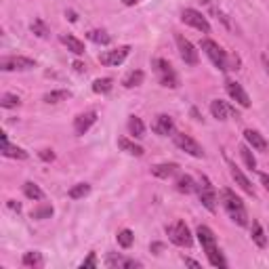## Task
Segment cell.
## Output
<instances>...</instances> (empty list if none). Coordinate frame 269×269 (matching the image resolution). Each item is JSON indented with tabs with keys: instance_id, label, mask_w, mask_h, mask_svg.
Returning a JSON list of instances; mask_svg holds the SVG:
<instances>
[{
	"instance_id": "1",
	"label": "cell",
	"mask_w": 269,
	"mask_h": 269,
	"mask_svg": "<svg viewBox=\"0 0 269 269\" xmlns=\"http://www.w3.org/2000/svg\"><path fill=\"white\" fill-rule=\"evenodd\" d=\"M196 234H198V240H200V244H202V248H204L210 265H213V267H227V261L223 259L221 251L217 248V240H215V234L210 232V227L200 225Z\"/></svg>"
},
{
	"instance_id": "2",
	"label": "cell",
	"mask_w": 269,
	"mask_h": 269,
	"mask_svg": "<svg viewBox=\"0 0 269 269\" xmlns=\"http://www.w3.org/2000/svg\"><path fill=\"white\" fill-rule=\"evenodd\" d=\"M221 198H223V206H225L229 219H234L240 227L248 225V213H246L244 202H242V200H240L232 189H223Z\"/></svg>"
},
{
	"instance_id": "3",
	"label": "cell",
	"mask_w": 269,
	"mask_h": 269,
	"mask_svg": "<svg viewBox=\"0 0 269 269\" xmlns=\"http://www.w3.org/2000/svg\"><path fill=\"white\" fill-rule=\"evenodd\" d=\"M166 234H168V240L177 246H183V248H189L194 244V238L189 234V227L185 225V221H175L172 225L166 227Z\"/></svg>"
},
{
	"instance_id": "4",
	"label": "cell",
	"mask_w": 269,
	"mask_h": 269,
	"mask_svg": "<svg viewBox=\"0 0 269 269\" xmlns=\"http://www.w3.org/2000/svg\"><path fill=\"white\" fill-rule=\"evenodd\" d=\"M200 47H202V51H204V53L208 55V59L213 61L215 67H219V70H229V67H227V53L223 51L215 40L204 38V40L200 42Z\"/></svg>"
},
{
	"instance_id": "5",
	"label": "cell",
	"mask_w": 269,
	"mask_h": 269,
	"mask_svg": "<svg viewBox=\"0 0 269 269\" xmlns=\"http://www.w3.org/2000/svg\"><path fill=\"white\" fill-rule=\"evenodd\" d=\"M36 67V61L30 57H21V55H13V57H3L0 59V70L3 72H28Z\"/></svg>"
},
{
	"instance_id": "6",
	"label": "cell",
	"mask_w": 269,
	"mask_h": 269,
	"mask_svg": "<svg viewBox=\"0 0 269 269\" xmlns=\"http://www.w3.org/2000/svg\"><path fill=\"white\" fill-rule=\"evenodd\" d=\"M172 139H175V145L179 149L187 151L189 156H194V158H204V149H202V145L194 137H189V134H185V132H172Z\"/></svg>"
},
{
	"instance_id": "7",
	"label": "cell",
	"mask_w": 269,
	"mask_h": 269,
	"mask_svg": "<svg viewBox=\"0 0 269 269\" xmlns=\"http://www.w3.org/2000/svg\"><path fill=\"white\" fill-rule=\"evenodd\" d=\"M153 65H156V72H158V78H160L162 86H168V88L179 86V76H177V72L172 70V65L166 59H156Z\"/></svg>"
},
{
	"instance_id": "8",
	"label": "cell",
	"mask_w": 269,
	"mask_h": 269,
	"mask_svg": "<svg viewBox=\"0 0 269 269\" xmlns=\"http://www.w3.org/2000/svg\"><path fill=\"white\" fill-rule=\"evenodd\" d=\"M175 42H177V49H179V55H181V59H183L187 65H198L200 55H198V51H196L194 44H191L183 34H175Z\"/></svg>"
},
{
	"instance_id": "9",
	"label": "cell",
	"mask_w": 269,
	"mask_h": 269,
	"mask_svg": "<svg viewBox=\"0 0 269 269\" xmlns=\"http://www.w3.org/2000/svg\"><path fill=\"white\" fill-rule=\"evenodd\" d=\"M181 21H183V24H187V26H191V28H196V30H200V32H204V34L210 32L208 19L202 15L200 11H196V9H185L181 13Z\"/></svg>"
},
{
	"instance_id": "10",
	"label": "cell",
	"mask_w": 269,
	"mask_h": 269,
	"mask_svg": "<svg viewBox=\"0 0 269 269\" xmlns=\"http://www.w3.org/2000/svg\"><path fill=\"white\" fill-rule=\"evenodd\" d=\"M95 122H97V111H84V114H78L74 118V132L78 134V137H82V134L88 132V128H91Z\"/></svg>"
},
{
	"instance_id": "11",
	"label": "cell",
	"mask_w": 269,
	"mask_h": 269,
	"mask_svg": "<svg viewBox=\"0 0 269 269\" xmlns=\"http://www.w3.org/2000/svg\"><path fill=\"white\" fill-rule=\"evenodd\" d=\"M128 51H130V47H118L116 51H105L99 55V61H101V65H120L128 57Z\"/></svg>"
},
{
	"instance_id": "12",
	"label": "cell",
	"mask_w": 269,
	"mask_h": 269,
	"mask_svg": "<svg viewBox=\"0 0 269 269\" xmlns=\"http://www.w3.org/2000/svg\"><path fill=\"white\" fill-rule=\"evenodd\" d=\"M151 130L156 134H162V137H168V134L175 132V120L166 114H160V116H156V120L151 122Z\"/></svg>"
},
{
	"instance_id": "13",
	"label": "cell",
	"mask_w": 269,
	"mask_h": 269,
	"mask_svg": "<svg viewBox=\"0 0 269 269\" xmlns=\"http://www.w3.org/2000/svg\"><path fill=\"white\" fill-rule=\"evenodd\" d=\"M227 93H229V97H232L236 103H240L242 107H251V97H248V93H246L244 88H242L240 82L229 80V82H227Z\"/></svg>"
},
{
	"instance_id": "14",
	"label": "cell",
	"mask_w": 269,
	"mask_h": 269,
	"mask_svg": "<svg viewBox=\"0 0 269 269\" xmlns=\"http://www.w3.org/2000/svg\"><path fill=\"white\" fill-rule=\"evenodd\" d=\"M200 202L204 204L210 213H215L217 210V194H215V189H213V185L204 179V185L200 187Z\"/></svg>"
},
{
	"instance_id": "15",
	"label": "cell",
	"mask_w": 269,
	"mask_h": 269,
	"mask_svg": "<svg viewBox=\"0 0 269 269\" xmlns=\"http://www.w3.org/2000/svg\"><path fill=\"white\" fill-rule=\"evenodd\" d=\"M232 111H234V109H232L225 101H221V99H215V101L210 103V114H213V118H217V120H221V122H225V120L229 118Z\"/></svg>"
},
{
	"instance_id": "16",
	"label": "cell",
	"mask_w": 269,
	"mask_h": 269,
	"mask_svg": "<svg viewBox=\"0 0 269 269\" xmlns=\"http://www.w3.org/2000/svg\"><path fill=\"white\" fill-rule=\"evenodd\" d=\"M244 137H246V141H248L251 145H253V149H259V151H267V141H265V137L259 132V130H253V128H246L244 130Z\"/></svg>"
},
{
	"instance_id": "17",
	"label": "cell",
	"mask_w": 269,
	"mask_h": 269,
	"mask_svg": "<svg viewBox=\"0 0 269 269\" xmlns=\"http://www.w3.org/2000/svg\"><path fill=\"white\" fill-rule=\"evenodd\" d=\"M3 156L5 158H17V160H26L28 158V151L21 149V147H15L7 141V134L3 132Z\"/></svg>"
},
{
	"instance_id": "18",
	"label": "cell",
	"mask_w": 269,
	"mask_h": 269,
	"mask_svg": "<svg viewBox=\"0 0 269 269\" xmlns=\"http://www.w3.org/2000/svg\"><path fill=\"white\" fill-rule=\"evenodd\" d=\"M229 168H232V177H234V181H236V185H240V187H242V189H244L246 194H251V196H255V189H253V183L248 181V177H246V175H244V172H242V170H240V168H238L236 164H232Z\"/></svg>"
},
{
	"instance_id": "19",
	"label": "cell",
	"mask_w": 269,
	"mask_h": 269,
	"mask_svg": "<svg viewBox=\"0 0 269 269\" xmlns=\"http://www.w3.org/2000/svg\"><path fill=\"white\" fill-rule=\"evenodd\" d=\"M177 164L175 162H166V164H156L153 168H151V175L153 177H160V179H168V177H172L175 172H177Z\"/></svg>"
},
{
	"instance_id": "20",
	"label": "cell",
	"mask_w": 269,
	"mask_h": 269,
	"mask_svg": "<svg viewBox=\"0 0 269 269\" xmlns=\"http://www.w3.org/2000/svg\"><path fill=\"white\" fill-rule=\"evenodd\" d=\"M177 189L181 191V194H191V191L198 189V185H196V181H194V177H189V175H181V177L177 179Z\"/></svg>"
},
{
	"instance_id": "21",
	"label": "cell",
	"mask_w": 269,
	"mask_h": 269,
	"mask_svg": "<svg viewBox=\"0 0 269 269\" xmlns=\"http://www.w3.org/2000/svg\"><path fill=\"white\" fill-rule=\"evenodd\" d=\"M118 147H120L122 151L130 153V156H143V147L137 145V143H132V141L126 139V137H118Z\"/></svg>"
},
{
	"instance_id": "22",
	"label": "cell",
	"mask_w": 269,
	"mask_h": 269,
	"mask_svg": "<svg viewBox=\"0 0 269 269\" xmlns=\"http://www.w3.org/2000/svg\"><path fill=\"white\" fill-rule=\"evenodd\" d=\"M61 42L67 47V51H72L74 55H84V44L78 40V38H74V36H61Z\"/></svg>"
},
{
	"instance_id": "23",
	"label": "cell",
	"mask_w": 269,
	"mask_h": 269,
	"mask_svg": "<svg viewBox=\"0 0 269 269\" xmlns=\"http://www.w3.org/2000/svg\"><path fill=\"white\" fill-rule=\"evenodd\" d=\"M128 130H130V134H132L134 139L145 137V126H143V122H141L139 116H130L128 118Z\"/></svg>"
},
{
	"instance_id": "24",
	"label": "cell",
	"mask_w": 269,
	"mask_h": 269,
	"mask_svg": "<svg viewBox=\"0 0 269 269\" xmlns=\"http://www.w3.org/2000/svg\"><path fill=\"white\" fill-rule=\"evenodd\" d=\"M251 236H253V242L259 246V248H265V246H267V236H265V232H263V227H261V223H259V221L253 223Z\"/></svg>"
},
{
	"instance_id": "25",
	"label": "cell",
	"mask_w": 269,
	"mask_h": 269,
	"mask_svg": "<svg viewBox=\"0 0 269 269\" xmlns=\"http://www.w3.org/2000/svg\"><path fill=\"white\" fill-rule=\"evenodd\" d=\"M143 80H145V74H143L141 70H134V72H130V74L122 80V84H124L126 88H134V86H141Z\"/></svg>"
},
{
	"instance_id": "26",
	"label": "cell",
	"mask_w": 269,
	"mask_h": 269,
	"mask_svg": "<svg viewBox=\"0 0 269 269\" xmlns=\"http://www.w3.org/2000/svg\"><path fill=\"white\" fill-rule=\"evenodd\" d=\"M109 267H141L139 261H134V259H124V257H107L105 261Z\"/></svg>"
},
{
	"instance_id": "27",
	"label": "cell",
	"mask_w": 269,
	"mask_h": 269,
	"mask_svg": "<svg viewBox=\"0 0 269 269\" xmlns=\"http://www.w3.org/2000/svg\"><path fill=\"white\" fill-rule=\"evenodd\" d=\"M88 194H91V185H88V183H78V185H74L70 191H67V196H70L72 200H80V198H84Z\"/></svg>"
},
{
	"instance_id": "28",
	"label": "cell",
	"mask_w": 269,
	"mask_h": 269,
	"mask_svg": "<svg viewBox=\"0 0 269 269\" xmlns=\"http://www.w3.org/2000/svg\"><path fill=\"white\" fill-rule=\"evenodd\" d=\"M70 97H72L70 91H51V93L44 95V103H59V101H65Z\"/></svg>"
},
{
	"instance_id": "29",
	"label": "cell",
	"mask_w": 269,
	"mask_h": 269,
	"mask_svg": "<svg viewBox=\"0 0 269 269\" xmlns=\"http://www.w3.org/2000/svg\"><path fill=\"white\" fill-rule=\"evenodd\" d=\"M111 86H114V82H111V78H99L93 82V91L99 93V95H105L111 91Z\"/></svg>"
},
{
	"instance_id": "30",
	"label": "cell",
	"mask_w": 269,
	"mask_h": 269,
	"mask_svg": "<svg viewBox=\"0 0 269 269\" xmlns=\"http://www.w3.org/2000/svg\"><path fill=\"white\" fill-rule=\"evenodd\" d=\"M24 194H26L30 200H42V198H44V191H42L36 183H32V181H28V183L24 185Z\"/></svg>"
},
{
	"instance_id": "31",
	"label": "cell",
	"mask_w": 269,
	"mask_h": 269,
	"mask_svg": "<svg viewBox=\"0 0 269 269\" xmlns=\"http://www.w3.org/2000/svg\"><path fill=\"white\" fill-rule=\"evenodd\" d=\"M26 267H42V255L40 253H26L24 259H21Z\"/></svg>"
},
{
	"instance_id": "32",
	"label": "cell",
	"mask_w": 269,
	"mask_h": 269,
	"mask_svg": "<svg viewBox=\"0 0 269 269\" xmlns=\"http://www.w3.org/2000/svg\"><path fill=\"white\" fill-rule=\"evenodd\" d=\"M88 38H91L95 44H109L111 42V36L103 30H93V32H88Z\"/></svg>"
},
{
	"instance_id": "33",
	"label": "cell",
	"mask_w": 269,
	"mask_h": 269,
	"mask_svg": "<svg viewBox=\"0 0 269 269\" xmlns=\"http://www.w3.org/2000/svg\"><path fill=\"white\" fill-rule=\"evenodd\" d=\"M240 156H242V160H244V164L246 166H248V168H257V160H255V156H253V151L248 149V147H246V145H242L240 147Z\"/></svg>"
},
{
	"instance_id": "34",
	"label": "cell",
	"mask_w": 269,
	"mask_h": 269,
	"mask_svg": "<svg viewBox=\"0 0 269 269\" xmlns=\"http://www.w3.org/2000/svg\"><path fill=\"white\" fill-rule=\"evenodd\" d=\"M132 242H134V236H132L130 229H122V232L118 234V244L122 246V248H130Z\"/></svg>"
},
{
	"instance_id": "35",
	"label": "cell",
	"mask_w": 269,
	"mask_h": 269,
	"mask_svg": "<svg viewBox=\"0 0 269 269\" xmlns=\"http://www.w3.org/2000/svg\"><path fill=\"white\" fill-rule=\"evenodd\" d=\"M53 215V206L51 204H44L36 210H32V219H49Z\"/></svg>"
},
{
	"instance_id": "36",
	"label": "cell",
	"mask_w": 269,
	"mask_h": 269,
	"mask_svg": "<svg viewBox=\"0 0 269 269\" xmlns=\"http://www.w3.org/2000/svg\"><path fill=\"white\" fill-rule=\"evenodd\" d=\"M21 103V99L17 97V95H11V93H7V95H3V99H0V105H3V107H17Z\"/></svg>"
},
{
	"instance_id": "37",
	"label": "cell",
	"mask_w": 269,
	"mask_h": 269,
	"mask_svg": "<svg viewBox=\"0 0 269 269\" xmlns=\"http://www.w3.org/2000/svg\"><path fill=\"white\" fill-rule=\"evenodd\" d=\"M32 32H34L36 36H40V38H44V36H47V34H49V30H47V26H44V24H42V21H40V19H36V21H34V24H32Z\"/></svg>"
},
{
	"instance_id": "38",
	"label": "cell",
	"mask_w": 269,
	"mask_h": 269,
	"mask_svg": "<svg viewBox=\"0 0 269 269\" xmlns=\"http://www.w3.org/2000/svg\"><path fill=\"white\" fill-rule=\"evenodd\" d=\"M80 267L82 269H88V267H97V257H95V253H91V255H88L82 263H80Z\"/></svg>"
},
{
	"instance_id": "39",
	"label": "cell",
	"mask_w": 269,
	"mask_h": 269,
	"mask_svg": "<svg viewBox=\"0 0 269 269\" xmlns=\"http://www.w3.org/2000/svg\"><path fill=\"white\" fill-rule=\"evenodd\" d=\"M40 158H42L44 162H53V160H55V153H53L51 149H42V151H40Z\"/></svg>"
},
{
	"instance_id": "40",
	"label": "cell",
	"mask_w": 269,
	"mask_h": 269,
	"mask_svg": "<svg viewBox=\"0 0 269 269\" xmlns=\"http://www.w3.org/2000/svg\"><path fill=\"white\" fill-rule=\"evenodd\" d=\"M261 183L265 185V189L269 191V175H265V172H261Z\"/></svg>"
},
{
	"instance_id": "41",
	"label": "cell",
	"mask_w": 269,
	"mask_h": 269,
	"mask_svg": "<svg viewBox=\"0 0 269 269\" xmlns=\"http://www.w3.org/2000/svg\"><path fill=\"white\" fill-rule=\"evenodd\" d=\"M183 263H185V265H191V267H200V263L194 261V259H189V257H183Z\"/></svg>"
},
{
	"instance_id": "42",
	"label": "cell",
	"mask_w": 269,
	"mask_h": 269,
	"mask_svg": "<svg viewBox=\"0 0 269 269\" xmlns=\"http://www.w3.org/2000/svg\"><path fill=\"white\" fill-rule=\"evenodd\" d=\"M74 70H76V72H84V70H86V65L80 63V61H74Z\"/></svg>"
},
{
	"instance_id": "43",
	"label": "cell",
	"mask_w": 269,
	"mask_h": 269,
	"mask_svg": "<svg viewBox=\"0 0 269 269\" xmlns=\"http://www.w3.org/2000/svg\"><path fill=\"white\" fill-rule=\"evenodd\" d=\"M9 208H13V210H17V213H19V210H21V204H17L15 200H9Z\"/></svg>"
},
{
	"instance_id": "44",
	"label": "cell",
	"mask_w": 269,
	"mask_h": 269,
	"mask_svg": "<svg viewBox=\"0 0 269 269\" xmlns=\"http://www.w3.org/2000/svg\"><path fill=\"white\" fill-rule=\"evenodd\" d=\"M263 67H265V72H267V76H269V59L263 55Z\"/></svg>"
},
{
	"instance_id": "45",
	"label": "cell",
	"mask_w": 269,
	"mask_h": 269,
	"mask_svg": "<svg viewBox=\"0 0 269 269\" xmlns=\"http://www.w3.org/2000/svg\"><path fill=\"white\" fill-rule=\"evenodd\" d=\"M122 3H124L126 7H132V5H137V3H139V0H122Z\"/></svg>"
},
{
	"instance_id": "46",
	"label": "cell",
	"mask_w": 269,
	"mask_h": 269,
	"mask_svg": "<svg viewBox=\"0 0 269 269\" xmlns=\"http://www.w3.org/2000/svg\"><path fill=\"white\" fill-rule=\"evenodd\" d=\"M67 19H70V21H76V13L70 11V13H67Z\"/></svg>"
}]
</instances>
